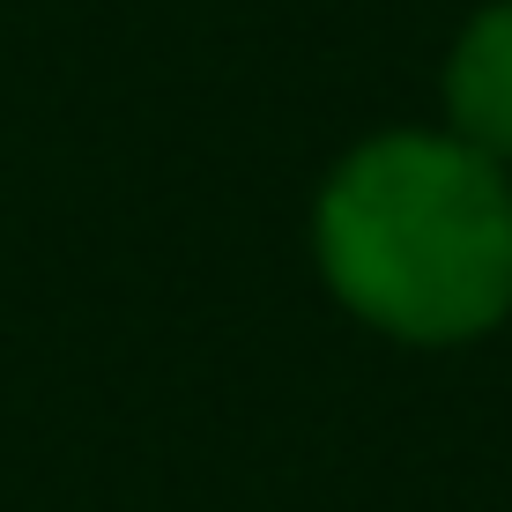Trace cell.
<instances>
[{
	"instance_id": "cell-1",
	"label": "cell",
	"mask_w": 512,
	"mask_h": 512,
	"mask_svg": "<svg viewBox=\"0 0 512 512\" xmlns=\"http://www.w3.org/2000/svg\"><path fill=\"white\" fill-rule=\"evenodd\" d=\"M327 275L364 320L453 342L505 312L512 297V201L475 149L379 141L334 179Z\"/></svg>"
},
{
	"instance_id": "cell-2",
	"label": "cell",
	"mask_w": 512,
	"mask_h": 512,
	"mask_svg": "<svg viewBox=\"0 0 512 512\" xmlns=\"http://www.w3.org/2000/svg\"><path fill=\"white\" fill-rule=\"evenodd\" d=\"M453 119L512 156V8H490L453 52Z\"/></svg>"
}]
</instances>
